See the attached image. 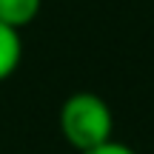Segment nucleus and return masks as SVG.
I'll use <instances>...</instances> for the list:
<instances>
[{
	"mask_svg": "<svg viewBox=\"0 0 154 154\" xmlns=\"http://www.w3.org/2000/svg\"><path fill=\"white\" fill-rule=\"evenodd\" d=\"M60 131L77 151H88L109 143L114 131V117L103 97L91 91H77L60 109Z\"/></svg>",
	"mask_w": 154,
	"mask_h": 154,
	"instance_id": "obj_1",
	"label": "nucleus"
},
{
	"mask_svg": "<svg viewBox=\"0 0 154 154\" xmlns=\"http://www.w3.org/2000/svg\"><path fill=\"white\" fill-rule=\"evenodd\" d=\"M20 57H23L20 32L11 29V26H6V23H0V83L9 80V77L17 72Z\"/></svg>",
	"mask_w": 154,
	"mask_h": 154,
	"instance_id": "obj_2",
	"label": "nucleus"
},
{
	"mask_svg": "<svg viewBox=\"0 0 154 154\" xmlns=\"http://www.w3.org/2000/svg\"><path fill=\"white\" fill-rule=\"evenodd\" d=\"M40 3L43 0H0V23L20 32L23 26H29L37 17Z\"/></svg>",
	"mask_w": 154,
	"mask_h": 154,
	"instance_id": "obj_3",
	"label": "nucleus"
},
{
	"mask_svg": "<svg viewBox=\"0 0 154 154\" xmlns=\"http://www.w3.org/2000/svg\"><path fill=\"white\" fill-rule=\"evenodd\" d=\"M83 154H137V151H134V149H128L126 143H117V140H109V143L97 146V149H88V151H83Z\"/></svg>",
	"mask_w": 154,
	"mask_h": 154,
	"instance_id": "obj_4",
	"label": "nucleus"
}]
</instances>
